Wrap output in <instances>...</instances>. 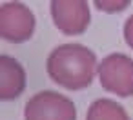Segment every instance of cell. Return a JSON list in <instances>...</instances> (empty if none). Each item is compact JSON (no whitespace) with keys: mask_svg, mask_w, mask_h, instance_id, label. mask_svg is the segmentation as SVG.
<instances>
[{"mask_svg":"<svg viewBox=\"0 0 133 120\" xmlns=\"http://www.w3.org/2000/svg\"><path fill=\"white\" fill-rule=\"evenodd\" d=\"M95 6L102 11H122L124 8L129 6V2L128 0H122V2H100L98 0V2H95Z\"/></svg>","mask_w":133,"mask_h":120,"instance_id":"obj_8","label":"cell"},{"mask_svg":"<svg viewBox=\"0 0 133 120\" xmlns=\"http://www.w3.org/2000/svg\"><path fill=\"white\" fill-rule=\"evenodd\" d=\"M46 69L55 84L69 91H78L91 86L95 73L98 71L95 53L89 47L75 42L55 47L48 57Z\"/></svg>","mask_w":133,"mask_h":120,"instance_id":"obj_1","label":"cell"},{"mask_svg":"<svg viewBox=\"0 0 133 120\" xmlns=\"http://www.w3.org/2000/svg\"><path fill=\"white\" fill-rule=\"evenodd\" d=\"M124 40H126V44L133 49V15L126 20V24H124Z\"/></svg>","mask_w":133,"mask_h":120,"instance_id":"obj_9","label":"cell"},{"mask_svg":"<svg viewBox=\"0 0 133 120\" xmlns=\"http://www.w3.org/2000/svg\"><path fill=\"white\" fill-rule=\"evenodd\" d=\"M86 120H131V118L120 104L109 98H98L89 105Z\"/></svg>","mask_w":133,"mask_h":120,"instance_id":"obj_7","label":"cell"},{"mask_svg":"<svg viewBox=\"0 0 133 120\" xmlns=\"http://www.w3.org/2000/svg\"><path fill=\"white\" fill-rule=\"evenodd\" d=\"M49 9L55 26L64 35H80L89 26V6L84 0H53Z\"/></svg>","mask_w":133,"mask_h":120,"instance_id":"obj_5","label":"cell"},{"mask_svg":"<svg viewBox=\"0 0 133 120\" xmlns=\"http://www.w3.org/2000/svg\"><path fill=\"white\" fill-rule=\"evenodd\" d=\"M98 78L106 91L128 98L133 95V58L111 53L98 64Z\"/></svg>","mask_w":133,"mask_h":120,"instance_id":"obj_2","label":"cell"},{"mask_svg":"<svg viewBox=\"0 0 133 120\" xmlns=\"http://www.w3.org/2000/svg\"><path fill=\"white\" fill-rule=\"evenodd\" d=\"M26 89V71L13 57H0V98L15 100Z\"/></svg>","mask_w":133,"mask_h":120,"instance_id":"obj_6","label":"cell"},{"mask_svg":"<svg viewBox=\"0 0 133 120\" xmlns=\"http://www.w3.org/2000/svg\"><path fill=\"white\" fill-rule=\"evenodd\" d=\"M35 33V17L22 2H4L0 6V35L11 44L26 42Z\"/></svg>","mask_w":133,"mask_h":120,"instance_id":"obj_4","label":"cell"},{"mask_svg":"<svg viewBox=\"0 0 133 120\" xmlns=\"http://www.w3.org/2000/svg\"><path fill=\"white\" fill-rule=\"evenodd\" d=\"M26 120H77V109L71 98L57 91H40L33 95L24 109Z\"/></svg>","mask_w":133,"mask_h":120,"instance_id":"obj_3","label":"cell"}]
</instances>
